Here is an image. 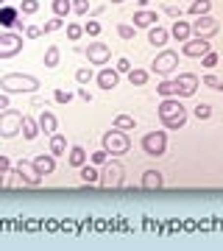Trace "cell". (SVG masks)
Listing matches in <instances>:
<instances>
[{
    "label": "cell",
    "mask_w": 223,
    "mask_h": 251,
    "mask_svg": "<svg viewBox=\"0 0 223 251\" xmlns=\"http://www.w3.org/2000/svg\"><path fill=\"white\" fill-rule=\"evenodd\" d=\"M84 53H87L89 64H95V67H103V64H109V59H112V48H109L106 42L95 39V42H89V45L84 48Z\"/></svg>",
    "instance_id": "cell-9"
},
{
    "label": "cell",
    "mask_w": 223,
    "mask_h": 251,
    "mask_svg": "<svg viewBox=\"0 0 223 251\" xmlns=\"http://www.w3.org/2000/svg\"><path fill=\"white\" fill-rule=\"evenodd\" d=\"M209 9H212V0H193V3H190V14H193V17L209 14Z\"/></svg>",
    "instance_id": "cell-28"
},
{
    "label": "cell",
    "mask_w": 223,
    "mask_h": 251,
    "mask_svg": "<svg viewBox=\"0 0 223 251\" xmlns=\"http://www.w3.org/2000/svg\"><path fill=\"white\" fill-rule=\"evenodd\" d=\"M84 34L92 36V39H98L100 36V23H95V20H89V23H84Z\"/></svg>",
    "instance_id": "cell-37"
},
{
    "label": "cell",
    "mask_w": 223,
    "mask_h": 251,
    "mask_svg": "<svg viewBox=\"0 0 223 251\" xmlns=\"http://www.w3.org/2000/svg\"><path fill=\"white\" fill-rule=\"evenodd\" d=\"M53 98H56V103H70V100H73V92H70V90H56Z\"/></svg>",
    "instance_id": "cell-42"
},
{
    "label": "cell",
    "mask_w": 223,
    "mask_h": 251,
    "mask_svg": "<svg viewBox=\"0 0 223 251\" xmlns=\"http://www.w3.org/2000/svg\"><path fill=\"white\" fill-rule=\"evenodd\" d=\"M50 11H53V17H67L73 11V0H50Z\"/></svg>",
    "instance_id": "cell-24"
},
{
    "label": "cell",
    "mask_w": 223,
    "mask_h": 251,
    "mask_svg": "<svg viewBox=\"0 0 223 251\" xmlns=\"http://www.w3.org/2000/svg\"><path fill=\"white\" fill-rule=\"evenodd\" d=\"M64 151H67V140H64V134H50V153H53V156H62Z\"/></svg>",
    "instance_id": "cell-29"
},
{
    "label": "cell",
    "mask_w": 223,
    "mask_h": 251,
    "mask_svg": "<svg viewBox=\"0 0 223 251\" xmlns=\"http://www.w3.org/2000/svg\"><path fill=\"white\" fill-rule=\"evenodd\" d=\"M156 92H159L162 98H178V90H176V81H173V78L159 81V87H156Z\"/></svg>",
    "instance_id": "cell-26"
},
{
    "label": "cell",
    "mask_w": 223,
    "mask_h": 251,
    "mask_svg": "<svg viewBox=\"0 0 223 251\" xmlns=\"http://www.w3.org/2000/svg\"><path fill=\"white\" fill-rule=\"evenodd\" d=\"M170 36L181 45V42H187L190 36H193V28H190V23H184V20H176V23L170 25Z\"/></svg>",
    "instance_id": "cell-19"
},
{
    "label": "cell",
    "mask_w": 223,
    "mask_h": 251,
    "mask_svg": "<svg viewBox=\"0 0 223 251\" xmlns=\"http://www.w3.org/2000/svg\"><path fill=\"white\" fill-rule=\"evenodd\" d=\"M115 128H123V131L134 128V117H131V115H117V117H115Z\"/></svg>",
    "instance_id": "cell-36"
},
{
    "label": "cell",
    "mask_w": 223,
    "mask_h": 251,
    "mask_svg": "<svg viewBox=\"0 0 223 251\" xmlns=\"http://www.w3.org/2000/svg\"><path fill=\"white\" fill-rule=\"evenodd\" d=\"M112 3H125V0H112Z\"/></svg>",
    "instance_id": "cell-53"
},
{
    "label": "cell",
    "mask_w": 223,
    "mask_h": 251,
    "mask_svg": "<svg viewBox=\"0 0 223 251\" xmlns=\"http://www.w3.org/2000/svg\"><path fill=\"white\" fill-rule=\"evenodd\" d=\"M20 184H23V176H20V171H17V168L6 173V187H20Z\"/></svg>",
    "instance_id": "cell-39"
},
{
    "label": "cell",
    "mask_w": 223,
    "mask_h": 251,
    "mask_svg": "<svg viewBox=\"0 0 223 251\" xmlns=\"http://www.w3.org/2000/svg\"><path fill=\"white\" fill-rule=\"evenodd\" d=\"M115 70L120 73V75H128V70H131V62H128L125 56H120V59H117V67H115Z\"/></svg>",
    "instance_id": "cell-44"
},
{
    "label": "cell",
    "mask_w": 223,
    "mask_h": 251,
    "mask_svg": "<svg viewBox=\"0 0 223 251\" xmlns=\"http://www.w3.org/2000/svg\"><path fill=\"white\" fill-rule=\"evenodd\" d=\"M100 168H103V171H100L98 184H103V187H109V190L123 187L125 171H123V165H120V162H106V165H100Z\"/></svg>",
    "instance_id": "cell-5"
},
{
    "label": "cell",
    "mask_w": 223,
    "mask_h": 251,
    "mask_svg": "<svg viewBox=\"0 0 223 251\" xmlns=\"http://www.w3.org/2000/svg\"><path fill=\"white\" fill-rule=\"evenodd\" d=\"M87 151H84V148H81V145H73L70 148V153H67V165H70V168H81V165H87Z\"/></svg>",
    "instance_id": "cell-23"
},
{
    "label": "cell",
    "mask_w": 223,
    "mask_h": 251,
    "mask_svg": "<svg viewBox=\"0 0 223 251\" xmlns=\"http://www.w3.org/2000/svg\"><path fill=\"white\" fill-rule=\"evenodd\" d=\"M134 31H137V28L128 25V23H120V25H117V36H120V39H134Z\"/></svg>",
    "instance_id": "cell-40"
},
{
    "label": "cell",
    "mask_w": 223,
    "mask_h": 251,
    "mask_svg": "<svg viewBox=\"0 0 223 251\" xmlns=\"http://www.w3.org/2000/svg\"><path fill=\"white\" fill-rule=\"evenodd\" d=\"M20 14H23V17H31V14H36V11H39V0H20Z\"/></svg>",
    "instance_id": "cell-32"
},
{
    "label": "cell",
    "mask_w": 223,
    "mask_h": 251,
    "mask_svg": "<svg viewBox=\"0 0 223 251\" xmlns=\"http://www.w3.org/2000/svg\"><path fill=\"white\" fill-rule=\"evenodd\" d=\"M20 126H23V109H3L0 112V137L11 140L20 134Z\"/></svg>",
    "instance_id": "cell-4"
},
{
    "label": "cell",
    "mask_w": 223,
    "mask_h": 251,
    "mask_svg": "<svg viewBox=\"0 0 223 251\" xmlns=\"http://www.w3.org/2000/svg\"><path fill=\"white\" fill-rule=\"evenodd\" d=\"M3 109H9V95H6V92L0 95V112H3Z\"/></svg>",
    "instance_id": "cell-50"
},
{
    "label": "cell",
    "mask_w": 223,
    "mask_h": 251,
    "mask_svg": "<svg viewBox=\"0 0 223 251\" xmlns=\"http://www.w3.org/2000/svg\"><path fill=\"white\" fill-rule=\"evenodd\" d=\"M78 171H81V181H84V184H98L100 173H98L95 165H81Z\"/></svg>",
    "instance_id": "cell-25"
},
{
    "label": "cell",
    "mask_w": 223,
    "mask_h": 251,
    "mask_svg": "<svg viewBox=\"0 0 223 251\" xmlns=\"http://www.w3.org/2000/svg\"><path fill=\"white\" fill-rule=\"evenodd\" d=\"M17 17H20V9H14V6H0V25H3V28L14 31Z\"/></svg>",
    "instance_id": "cell-21"
},
{
    "label": "cell",
    "mask_w": 223,
    "mask_h": 251,
    "mask_svg": "<svg viewBox=\"0 0 223 251\" xmlns=\"http://www.w3.org/2000/svg\"><path fill=\"white\" fill-rule=\"evenodd\" d=\"M11 171V162H9V156H3L0 153V173H9Z\"/></svg>",
    "instance_id": "cell-48"
},
{
    "label": "cell",
    "mask_w": 223,
    "mask_h": 251,
    "mask_svg": "<svg viewBox=\"0 0 223 251\" xmlns=\"http://www.w3.org/2000/svg\"><path fill=\"white\" fill-rule=\"evenodd\" d=\"M173 81H176V90H178V95H181V98H193V95H196V90H198V84H201L196 73H178Z\"/></svg>",
    "instance_id": "cell-12"
},
{
    "label": "cell",
    "mask_w": 223,
    "mask_h": 251,
    "mask_svg": "<svg viewBox=\"0 0 223 251\" xmlns=\"http://www.w3.org/2000/svg\"><path fill=\"white\" fill-rule=\"evenodd\" d=\"M193 112H196L198 120H209V117H212V106H209V103H198Z\"/></svg>",
    "instance_id": "cell-38"
},
{
    "label": "cell",
    "mask_w": 223,
    "mask_h": 251,
    "mask_svg": "<svg viewBox=\"0 0 223 251\" xmlns=\"http://www.w3.org/2000/svg\"><path fill=\"white\" fill-rule=\"evenodd\" d=\"M162 11H165L168 17H173V20H181V9H176V6H162Z\"/></svg>",
    "instance_id": "cell-47"
},
{
    "label": "cell",
    "mask_w": 223,
    "mask_h": 251,
    "mask_svg": "<svg viewBox=\"0 0 223 251\" xmlns=\"http://www.w3.org/2000/svg\"><path fill=\"white\" fill-rule=\"evenodd\" d=\"M201 84L209 87V90H215V92H223V78H218V75H212V73L201 75Z\"/></svg>",
    "instance_id": "cell-31"
},
{
    "label": "cell",
    "mask_w": 223,
    "mask_h": 251,
    "mask_svg": "<svg viewBox=\"0 0 223 251\" xmlns=\"http://www.w3.org/2000/svg\"><path fill=\"white\" fill-rule=\"evenodd\" d=\"M89 159H92V165H95V168H100V165H106V162H109V153L100 148V151H95Z\"/></svg>",
    "instance_id": "cell-41"
},
{
    "label": "cell",
    "mask_w": 223,
    "mask_h": 251,
    "mask_svg": "<svg viewBox=\"0 0 223 251\" xmlns=\"http://www.w3.org/2000/svg\"><path fill=\"white\" fill-rule=\"evenodd\" d=\"M3 3H6V0H0V6H3Z\"/></svg>",
    "instance_id": "cell-54"
},
{
    "label": "cell",
    "mask_w": 223,
    "mask_h": 251,
    "mask_svg": "<svg viewBox=\"0 0 223 251\" xmlns=\"http://www.w3.org/2000/svg\"><path fill=\"white\" fill-rule=\"evenodd\" d=\"M151 25H159V14L151 9H140L134 11V28H151Z\"/></svg>",
    "instance_id": "cell-15"
},
{
    "label": "cell",
    "mask_w": 223,
    "mask_h": 251,
    "mask_svg": "<svg viewBox=\"0 0 223 251\" xmlns=\"http://www.w3.org/2000/svg\"><path fill=\"white\" fill-rule=\"evenodd\" d=\"M143 151L148 156H162L168 151V134L165 131H148L143 134Z\"/></svg>",
    "instance_id": "cell-8"
},
{
    "label": "cell",
    "mask_w": 223,
    "mask_h": 251,
    "mask_svg": "<svg viewBox=\"0 0 223 251\" xmlns=\"http://www.w3.org/2000/svg\"><path fill=\"white\" fill-rule=\"evenodd\" d=\"M78 98H81V100H87V103H89V100H92V95H89V90H78Z\"/></svg>",
    "instance_id": "cell-51"
},
{
    "label": "cell",
    "mask_w": 223,
    "mask_h": 251,
    "mask_svg": "<svg viewBox=\"0 0 223 251\" xmlns=\"http://www.w3.org/2000/svg\"><path fill=\"white\" fill-rule=\"evenodd\" d=\"M209 50H212V45H209V39H204V36H190L187 42H181V53L190 56V59H201Z\"/></svg>",
    "instance_id": "cell-11"
},
{
    "label": "cell",
    "mask_w": 223,
    "mask_h": 251,
    "mask_svg": "<svg viewBox=\"0 0 223 251\" xmlns=\"http://www.w3.org/2000/svg\"><path fill=\"white\" fill-rule=\"evenodd\" d=\"M95 81H98L100 90L112 92V90H117V84H120V73H117L115 67H103V70L95 75Z\"/></svg>",
    "instance_id": "cell-14"
},
{
    "label": "cell",
    "mask_w": 223,
    "mask_h": 251,
    "mask_svg": "<svg viewBox=\"0 0 223 251\" xmlns=\"http://www.w3.org/2000/svg\"><path fill=\"white\" fill-rule=\"evenodd\" d=\"M73 11H75V14H87L89 11V0H73Z\"/></svg>",
    "instance_id": "cell-45"
},
{
    "label": "cell",
    "mask_w": 223,
    "mask_h": 251,
    "mask_svg": "<svg viewBox=\"0 0 223 251\" xmlns=\"http://www.w3.org/2000/svg\"><path fill=\"white\" fill-rule=\"evenodd\" d=\"M14 31H17V34H23V31H25V17H23V14H20L17 23H14Z\"/></svg>",
    "instance_id": "cell-49"
},
{
    "label": "cell",
    "mask_w": 223,
    "mask_h": 251,
    "mask_svg": "<svg viewBox=\"0 0 223 251\" xmlns=\"http://www.w3.org/2000/svg\"><path fill=\"white\" fill-rule=\"evenodd\" d=\"M159 120L165 123V128H181L187 123V109L178 103V98H162Z\"/></svg>",
    "instance_id": "cell-2"
},
{
    "label": "cell",
    "mask_w": 223,
    "mask_h": 251,
    "mask_svg": "<svg viewBox=\"0 0 223 251\" xmlns=\"http://www.w3.org/2000/svg\"><path fill=\"white\" fill-rule=\"evenodd\" d=\"M20 134L25 140H36L39 137V123H36L31 115H23V126H20Z\"/></svg>",
    "instance_id": "cell-22"
},
{
    "label": "cell",
    "mask_w": 223,
    "mask_h": 251,
    "mask_svg": "<svg viewBox=\"0 0 223 251\" xmlns=\"http://www.w3.org/2000/svg\"><path fill=\"white\" fill-rule=\"evenodd\" d=\"M162 187H165V176H162L159 171H145L143 173V190L153 193V190H162Z\"/></svg>",
    "instance_id": "cell-18"
},
{
    "label": "cell",
    "mask_w": 223,
    "mask_h": 251,
    "mask_svg": "<svg viewBox=\"0 0 223 251\" xmlns=\"http://www.w3.org/2000/svg\"><path fill=\"white\" fill-rule=\"evenodd\" d=\"M100 148L109 156H123L131 148V140H128V134H125L123 128H112V131H106V134L100 137Z\"/></svg>",
    "instance_id": "cell-3"
},
{
    "label": "cell",
    "mask_w": 223,
    "mask_h": 251,
    "mask_svg": "<svg viewBox=\"0 0 223 251\" xmlns=\"http://www.w3.org/2000/svg\"><path fill=\"white\" fill-rule=\"evenodd\" d=\"M215 64H218V53H215V50L201 56V67H215Z\"/></svg>",
    "instance_id": "cell-43"
},
{
    "label": "cell",
    "mask_w": 223,
    "mask_h": 251,
    "mask_svg": "<svg viewBox=\"0 0 223 251\" xmlns=\"http://www.w3.org/2000/svg\"><path fill=\"white\" fill-rule=\"evenodd\" d=\"M36 123H39V134H56V126H59V120H56L53 112H39V117H36Z\"/></svg>",
    "instance_id": "cell-17"
},
{
    "label": "cell",
    "mask_w": 223,
    "mask_h": 251,
    "mask_svg": "<svg viewBox=\"0 0 223 251\" xmlns=\"http://www.w3.org/2000/svg\"><path fill=\"white\" fill-rule=\"evenodd\" d=\"M190 28H193V34L196 36L209 39V36H215L218 31H221V23H218L215 17H209V14H201V17H196L193 23H190Z\"/></svg>",
    "instance_id": "cell-10"
},
{
    "label": "cell",
    "mask_w": 223,
    "mask_h": 251,
    "mask_svg": "<svg viewBox=\"0 0 223 251\" xmlns=\"http://www.w3.org/2000/svg\"><path fill=\"white\" fill-rule=\"evenodd\" d=\"M23 53V34L17 31H3L0 34V59H14Z\"/></svg>",
    "instance_id": "cell-7"
},
{
    "label": "cell",
    "mask_w": 223,
    "mask_h": 251,
    "mask_svg": "<svg viewBox=\"0 0 223 251\" xmlns=\"http://www.w3.org/2000/svg\"><path fill=\"white\" fill-rule=\"evenodd\" d=\"M168 39H170L168 28H162V25H151V28H148V42H151V45L162 48V45H168Z\"/></svg>",
    "instance_id": "cell-20"
},
{
    "label": "cell",
    "mask_w": 223,
    "mask_h": 251,
    "mask_svg": "<svg viewBox=\"0 0 223 251\" xmlns=\"http://www.w3.org/2000/svg\"><path fill=\"white\" fill-rule=\"evenodd\" d=\"M23 34H25L28 39H36V36H42V25H25Z\"/></svg>",
    "instance_id": "cell-46"
},
{
    "label": "cell",
    "mask_w": 223,
    "mask_h": 251,
    "mask_svg": "<svg viewBox=\"0 0 223 251\" xmlns=\"http://www.w3.org/2000/svg\"><path fill=\"white\" fill-rule=\"evenodd\" d=\"M137 3H140V9H148V3H151V0H137Z\"/></svg>",
    "instance_id": "cell-52"
},
{
    "label": "cell",
    "mask_w": 223,
    "mask_h": 251,
    "mask_svg": "<svg viewBox=\"0 0 223 251\" xmlns=\"http://www.w3.org/2000/svg\"><path fill=\"white\" fill-rule=\"evenodd\" d=\"M176 67H178V53H176V50H170V48L159 50V53H156V59L151 62V70L156 73V75H162V78H168Z\"/></svg>",
    "instance_id": "cell-6"
},
{
    "label": "cell",
    "mask_w": 223,
    "mask_h": 251,
    "mask_svg": "<svg viewBox=\"0 0 223 251\" xmlns=\"http://www.w3.org/2000/svg\"><path fill=\"white\" fill-rule=\"evenodd\" d=\"M0 90L6 95H31V92L42 90V84L36 75H28V73H6L0 78Z\"/></svg>",
    "instance_id": "cell-1"
},
{
    "label": "cell",
    "mask_w": 223,
    "mask_h": 251,
    "mask_svg": "<svg viewBox=\"0 0 223 251\" xmlns=\"http://www.w3.org/2000/svg\"><path fill=\"white\" fill-rule=\"evenodd\" d=\"M59 59H62L59 45H48V50H45V67H56V64H59Z\"/></svg>",
    "instance_id": "cell-30"
},
{
    "label": "cell",
    "mask_w": 223,
    "mask_h": 251,
    "mask_svg": "<svg viewBox=\"0 0 223 251\" xmlns=\"http://www.w3.org/2000/svg\"><path fill=\"white\" fill-rule=\"evenodd\" d=\"M92 78H95L92 67H78V70H75V81H78V84H89Z\"/></svg>",
    "instance_id": "cell-35"
},
{
    "label": "cell",
    "mask_w": 223,
    "mask_h": 251,
    "mask_svg": "<svg viewBox=\"0 0 223 251\" xmlns=\"http://www.w3.org/2000/svg\"><path fill=\"white\" fill-rule=\"evenodd\" d=\"M34 168L39 176H50L56 171V156L53 153H39V156H34Z\"/></svg>",
    "instance_id": "cell-16"
},
{
    "label": "cell",
    "mask_w": 223,
    "mask_h": 251,
    "mask_svg": "<svg viewBox=\"0 0 223 251\" xmlns=\"http://www.w3.org/2000/svg\"><path fill=\"white\" fill-rule=\"evenodd\" d=\"M62 28H64V20L62 17H50L42 25V34H53V31H62Z\"/></svg>",
    "instance_id": "cell-34"
},
{
    "label": "cell",
    "mask_w": 223,
    "mask_h": 251,
    "mask_svg": "<svg viewBox=\"0 0 223 251\" xmlns=\"http://www.w3.org/2000/svg\"><path fill=\"white\" fill-rule=\"evenodd\" d=\"M17 171H20V176H23V184H28V187H39V184H42V176L36 173L34 162L20 159L17 162Z\"/></svg>",
    "instance_id": "cell-13"
},
{
    "label": "cell",
    "mask_w": 223,
    "mask_h": 251,
    "mask_svg": "<svg viewBox=\"0 0 223 251\" xmlns=\"http://www.w3.org/2000/svg\"><path fill=\"white\" fill-rule=\"evenodd\" d=\"M67 39H70V42H78L81 36H84V25H78V23H67Z\"/></svg>",
    "instance_id": "cell-33"
},
{
    "label": "cell",
    "mask_w": 223,
    "mask_h": 251,
    "mask_svg": "<svg viewBox=\"0 0 223 251\" xmlns=\"http://www.w3.org/2000/svg\"><path fill=\"white\" fill-rule=\"evenodd\" d=\"M145 81H148V70H143V67H131L128 70V84L131 87H143Z\"/></svg>",
    "instance_id": "cell-27"
}]
</instances>
